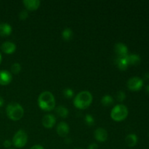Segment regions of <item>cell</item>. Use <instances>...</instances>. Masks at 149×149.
Masks as SVG:
<instances>
[{"instance_id": "f1b7e54d", "label": "cell", "mask_w": 149, "mask_h": 149, "mask_svg": "<svg viewBox=\"0 0 149 149\" xmlns=\"http://www.w3.org/2000/svg\"><path fill=\"white\" fill-rule=\"evenodd\" d=\"M4 99H3V97H1V96H0V107L3 106V105H4Z\"/></svg>"}, {"instance_id": "e0dca14e", "label": "cell", "mask_w": 149, "mask_h": 149, "mask_svg": "<svg viewBox=\"0 0 149 149\" xmlns=\"http://www.w3.org/2000/svg\"><path fill=\"white\" fill-rule=\"evenodd\" d=\"M125 142L129 147H134L138 143V137L135 134H129L125 138Z\"/></svg>"}, {"instance_id": "f546056e", "label": "cell", "mask_w": 149, "mask_h": 149, "mask_svg": "<svg viewBox=\"0 0 149 149\" xmlns=\"http://www.w3.org/2000/svg\"><path fill=\"white\" fill-rule=\"evenodd\" d=\"M144 78H145L146 79H149V73H146V74H145V75H144Z\"/></svg>"}, {"instance_id": "2e32d148", "label": "cell", "mask_w": 149, "mask_h": 149, "mask_svg": "<svg viewBox=\"0 0 149 149\" xmlns=\"http://www.w3.org/2000/svg\"><path fill=\"white\" fill-rule=\"evenodd\" d=\"M127 61L129 65H138L141 63V57L136 54L127 55Z\"/></svg>"}, {"instance_id": "ffe728a7", "label": "cell", "mask_w": 149, "mask_h": 149, "mask_svg": "<svg viewBox=\"0 0 149 149\" xmlns=\"http://www.w3.org/2000/svg\"><path fill=\"white\" fill-rule=\"evenodd\" d=\"M62 37L65 41H70L73 37V31L70 28H65L62 32Z\"/></svg>"}, {"instance_id": "ba28073f", "label": "cell", "mask_w": 149, "mask_h": 149, "mask_svg": "<svg viewBox=\"0 0 149 149\" xmlns=\"http://www.w3.org/2000/svg\"><path fill=\"white\" fill-rule=\"evenodd\" d=\"M94 136L96 141H98V142L103 143L107 141L108 132L104 128L99 127L95 130Z\"/></svg>"}, {"instance_id": "7a4b0ae2", "label": "cell", "mask_w": 149, "mask_h": 149, "mask_svg": "<svg viewBox=\"0 0 149 149\" xmlns=\"http://www.w3.org/2000/svg\"><path fill=\"white\" fill-rule=\"evenodd\" d=\"M93 95L89 91H81L74 99V105L78 109H86L93 103Z\"/></svg>"}, {"instance_id": "8fae6325", "label": "cell", "mask_w": 149, "mask_h": 149, "mask_svg": "<svg viewBox=\"0 0 149 149\" xmlns=\"http://www.w3.org/2000/svg\"><path fill=\"white\" fill-rule=\"evenodd\" d=\"M13 79L12 74L6 70L0 71V84L3 86L10 84Z\"/></svg>"}, {"instance_id": "d4e9b609", "label": "cell", "mask_w": 149, "mask_h": 149, "mask_svg": "<svg viewBox=\"0 0 149 149\" xmlns=\"http://www.w3.org/2000/svg\"><path fill=\"white\" fill-rule=\"evenodd\" d=\"M29 17V13L27 10H22L19 13V19L20 20H25Z\"/></svg>"}, {"instance_id": "1f68e13d", "label": "cell", "mask_w": 149, "mask_h": 149, "mask_svg": "<svg viewBox=\"0 0 149 149\" xmlns=\"http://www.w3.org/2000/svg\"><path fill=\"white\" fill-rule=\"evenodd\" d=\"M1 55L0 54V63H1Z\"/></svg>"}, {"instance_id": "4316f807", "label": "cell", "mask_w": 149, "mask_h": 149, "mask_svg": "<svg viewBox=\"0 0 149 149\" xmlns=\"http://www.w3.org/2000/svg\"><path fill=\"white\" fill-rule=\"evenodd\" d=\"M87 149H98V146L96 143H91L89 145Z\"/></svg>"}, {"instance_id": "cb8c5ba5", "label": "cell", "mask_w": 149, "mask_h": 149, "mask_svg": "<svg viewBox=\"0 0 149 149\" xmlns=\"http://www.w3.org/2000/svg\"><path fill=\"white\" fill-rule=\"evenodd\" d=\"M126 98V95H125V92L123 91H119L116 94V99H117L118 101L122 102L125 100V99Z\"/></svg>"}, {"instance_id": "30bf717a", "label": "cell", "mask_w": 149, "mask_h": 149, "mask_svg": "<svg viewBox=\"0 0 149 149\" xmlns=\"http://www.w3.org/2000/svg\"><path fill=\"white\" fill-rule=\"evenodd\" d=\"M114 52L118 57H126L128 55V48L125 44L116 43L114 45Z\"/></svg>"}, {"instance_id": "4fadbf2b", "label": "cell", "mask_w": 149, "mask_h": 149, "mask_svg": "<svg viewBox=\"0 0 149 149\" xmlns=\"http://www.w3.org/2000/svg\"><path fill=\"white\" fill-rule=\"evenodd\" d=\"M1 49L3 52L7 55L14 53L16 50V45L11 42H5L2 43L1 46Z\"/></svg>"}, {"instance_id": "d6986e66", "label": "cell", "mask_w": 149, "mask_h": 149, "mask_svg": "<svg viewBox=\"0 0 149 149\" xmlns=\"http://www.w3.org/2000/svg\"><path fill=\"white\" fill-rule=\"evenodd\" d=\"M113 103V98L112 96L109 95H106L103 96L101 98V104L103 106L106 107H109L111 106Z\"/></svg>"}, {"instance_id": "4dcf8cb0", "label": "cell", "mask_w": 149, "mask_h": 149, "mask_svg": "<svg viewBox=\"0 0 149 149\" xmlns=\"http://www.w3.org/2000/svg\"><path fill=\"white\" fill-rule=\"evenodd\" d=\"M146 92L148 93V94L149 95V85L147 86L146 88Z\"/></svg>"}, {"instance_id": "5b68a950", "label": "cell", "mask_w": 149, "mask_h": 149, "mask_svg": "<svg viewBox=\"0 0 149 149\" xmlns=\"http://www.w3.org/2000/svg\"><path fill=\"white\" fill-rule=\"evenodd\" d=\"M28 142V135L24 130H20L15 132L13 138V144L16 148H23Z\"/></svg>"}, {"instance_id": "7402d4cb", "label": "cell", "mask_w": 149, "mask_h": 149, "mask_svg": "<svg viewBox=\"0 0 149 149\" xmlns=\"http://www.w3.org/2000/svg\"><path fill=\"white\" fill-rule=\"evenodd\" d=\"M84 122L89 126H93L95 124V119L92 115L86 114L84 116Z\"/></svg>"}, {"instance_id": "44dd1931", "label": "cell", "mask_w": 149, "mask_h": 149, "mask_svg": "<svg viewBox=\"0 0 149 149\" xmlns=\"http://www.w3.org/2000/svg\"><path fill=\"white\" fill-rule=\"evenodd\" d=\"M21 71V65L18 63H15L11 66V71L14 74H17Z\"/></svg>"}, {"instance_id": "8992f818", "label": "cell", "mask_w": 149, "mask_h": 149, "mask_svg": "<svg viewBox=\"0 0 149 149\" xmlns=\"http://www.w3.org/2000/svg\"><path fill=\"white\" fill-rule=\"evenodd\" d=\"M143 86V81L140 77H132L127 81V87L131 91H139L141 90Z\"/></svg>"}, {"instance_id": "5bb4252c", "label": "cell", "mask_w": 149, "mask_h": 149, "mask_svg": "<svg viewBox=\"0 0 149 149\" xmlns=\"http://www.w3.org/2000/svg\"><path fill=\"white\" fill-rule=\"evenodd\" d=\"M116 65L121 71H126L129 67V63L127 61V56L126 57H117L116 58Z\"/></svg>"}, {"instance_id": "836d02e7", "label": "cell", "mask_w": 149, "mask_h": 149, "mask_svg": "<svg viewBox=\"0 0 149 149\" xmlns=\"http://www.w3.org/2000/svg\"><path fill=\"white\" fill-rule=\"evenodd\" d=\"M10 149H13V148H10Z\"/></svg>"}, {"instance_id": "7c38bea8", "label": "cell", "mask_w": 149, "mask_h": 149, "mask_svg": "<svg viewBox=\"0 0 149 149\" xmlns=\"http://www.w3.org/2000/svg\"><path fill=\"white\" fill-rule=\"evenodd\" d=\"M23 4L26 7V10L29 11H34L40 7L41 1L39 0H24Z\"/></svg>"}, {"instance_id": "52a82bcc", "label": "cell", "mask_w": 149, "mask_h": 149, "mask_svg": "<svg viewBox=\"0 0 149 149\" xmlns=\"http://www.w3.org/2000/svg\"><path fill=\"white\" fill-rule=\"evenodd\" d=\"M56 119L53 114H47L42 118V125L47 129H50L55 126Z\"/></svg>"}, {"instance_id": "9a60e30c", "label": "cell", "mask_w": 149, "mask_h": 149, "mask_svg": "<svg viewBox=\"0 0 149 149\" xmlns=\"http://www.w3.org/2000/svg\"><path fill=\"white\" fill-rule=\"evenodd\" d=\"M13 31L12 26L7 23H0V36H8Z\"/></svg>"}, {"instance_id": "6da1fadb", "label": "cell", "mask_w": 149, "mask_h": 149, "mask_svg": "<svg viewBox=\"0 0 149 149\" xmlns=\"http://www.w3.org/2000/svg\"><path fill=\"white\" fill-rule=\"evenodd\" d=\"M38 105L42 110L50 111L55 108V97L49 91L42 92L38 97Z\"/></svg>"}, {"instance_id": "277c9868", "label": "cell", "mask_w": 149, "mask_h": 149, "mask_svg": "<svg viewBox=\"0 0 149 149\" xmlns=\"http://www.w3.org/2000/svg\"><path fill=\"white\" fill-rule=\"evenodd\" d=\"M128 116V109L123 104H118L112 109L111 117L115 122H122Z\"/></svg>"}, {"instance_id": "9c48e42d", "label": "cell", "mask_w": 149, "mask_h": 149, "mask_svg": "<svg viewBox=\"0 0 149 149\" xmlns=\"http://www.w3.org/2000/svg\"><path fill=\"white\" fill-rule=\"evenodd\" d=\"M70 128L68 124L65 122H61L58 124L56 128V132L58 135L61 137H66L69 133Z\"/></svg>"}, {"instance_id": "83f0119b", "label": "cell", "mask_w": 149, "mask_h": 149, "mask_svg": "<svg viewBox=\"0 0 149 149\" xmlns=\"http://www.w3.org/2000/svg\"><path fill=\"white\" fill-rule=\"evenodd\" d=\"M30 149H45L44 147L41 145H34L33 146H32Z\"/></svg>"}, {"instance_id": "3957f363", "label": "cell", "mask_w": 149, "mask_h": 149, "mask_svg": "<svg viewBox=\"0 0 149 149\" xmlns=\"http://www.w3.org/2000/svg\"><path fill=\"white\" fill-rule=\"evenodd\" d=\"M6 113L9 119L13 121H18L23 116L24 109L19 103L13 102L7 105Z\"/></svg>"}, {"instance_id": "ac0fdd59", "label": "cell", "mask_w": 149, "mask_h": 149, "mask_svg": "<svg viewBox=\"0 0 149 149\" xmlns=\"http://www.w3.org/2000/svg\"><path fill=\"white\" fill-rule=\"evenodd\" d=\"M55 112L61 118H66L68 115V109L63 106H58L55 109Z\"/></svg>"}, {"instance_id": "484cf974", "label": "cell", "mask_w": 149, "mask_h": 149, "mask_svg": "<svg viewBox=\"0 0 149 149\" xmlns=\"http://www.w3.org/2000/svg\"><path fill=\"white\" fill-rule=\"evenodd\" d=\"M3 145H4V146L5 147V148H9V147L11 146L12 143L11 141H9V140H6V141H4V142L3 143Z\"/></svg>"}, {"instance_id": "d6a6232c", "label": "cell", "mask_w": 149, "mask_h": 149, "mask_svg": "<svg viewBox=\"0 0 149 149\" xmlns=\"http://www.w3.org/2000/svg\"><path fill=\"white\" fill-rule=\"evenodd\" d=\"M74 149H83V148H74Z\"/></svg>"}, {"instance_id": "603a6c76", "label": "cell", "mask_w": 149, "mask_h": 149, "mask_svg": "<svg viewBox=\"0 0 149 149\" xmlns=\"http://www.w3.org/2000/svg\"><path fill=\"white\" fill-rule=\"evenodd\" d=\"M63 93V95L65 96V97L68 99L72 98L73 96H74V92H73V90L71 88L64 89Z\"/></svg>"}]
</instances>
